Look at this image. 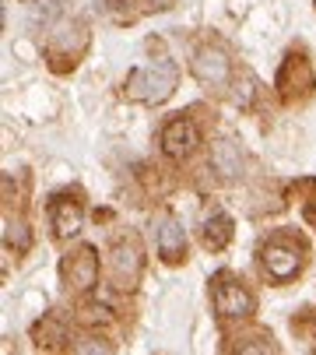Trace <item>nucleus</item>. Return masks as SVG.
<instances>
[{"label":"nucleus","mask_w":316,"mask_h":355,"mask_svg":"<svg viewBox=\"0 0 316 355\" xmlns=\"http://www.w3.org/2000/svg\"><path fill=\"white\" fill-rule=\"evenodd\" d=\"M81 222H85V205L78 193H57L49 200V225H53V236L57 239L78 236Z\"/></svg>","instance_id":"nucleus-11"},{"label":"nucleus","mask_w":316,"mask_h":355,"mask_svg":"<svg viewBox=\"0 0 316 355\" xmlns=\"http://www.w3.org/2000/svg\"><path fill=\"white\" fill-rule=\"evenodd\" d=\"M232 345H225V352H278L271 331H263V327H246L239 334L229 338Z\"/></svg>","instance_id":"nucleus-15"},{"label":"nucleus","mask_w":316,"mask_h":355,"mask_svg":"<svg viewBox=\"0 0 316 355\" xmlns=\"http://www.w3.org/2000/svg\"><path fill=\"white\" fill-rule=\"evenodd\" d=\"M176 4V0H137L141 15H158V11H169Z\"/></svg>","instance_id":"nucleus-20"},{"label":"nucleus","mask_w":316,"mask_h":355,"mask_svg":"<svg viewBox=\"0 0 316 355\" xmlns=\"http://www.w3.org/2000/svg\"><path fill=\"white\" fill-rule=\"evenodd\" d=\"M260 268L274 285H288L292 278L302 275L306 261H309V246L295 229H278L274 236H267L256 250Z\"/></svg>","instance_id":"nucleus-1"},{"label":"nucleus","mask_w":316,"mask_h":355,"mask_svg":"<svg viewBox=\"0 0 316 355\" xmlns=\"http://www.w3.org/2000/svg\"><path fill=\"white\" fill-rule=\"evenodd\" d=\"M88 39H91V32H88V25H85L81 18L53 25L49 35H46V49H42L49 71H53V74H71V71L78 67V60L85 57Z\"/></svg>","instance_id":"nucleus-3"},{"label":"nucleus","mask_w":316,"mask_h":355,"mask_svg":"<svg viewBox=\"0 0 316 355\" xmlns=\"http://www.w3.org/2000/svg\"><path fill=\"white\" fill-rule=\"evenodd\" d=\"M190 71L193 78L207 88V92H218V88H229L236 78H232V60L229 53L218 46V42H204L193 49V60H190Z\"/></svg>","instance_id":"nucleus-7"},{"label":"nucleus","mask_w":316,"mask_h":355,"mask_svg":"<svg viewBox=\"0 0 316 355\" xmlns=\"http://www.w3.org/2000/svg\"><path fill=\"white\" fill-rule=\"evenodd\" d=\"M95 8L109 18L113 25H134L141 18L137 0H95Z\"/></svg>","instance_id":"nucleus-16"},{"label":"nucleus","mask_w":316,"mask_h":355,"mask_svg":"<svg viewBox=\"0 0 316 355\" xmlns=\"http://www.w3.org/2000/svg\"><path fill=\"white\" fill-rule=\"evenodd\" d=\"M60 278H64L67 292H78V295L91 292L98 285V253H95V246H88V243L74 246L60 261Z\"/></svg>","instance_id":"nucleus-8"},{"label":"nucleus","mask_w":316,"mask_h":355,"mask_svg":"<svg viewBox=\"0 0 316 355\" xmlns=\"http://www.w3.org/2000/svg\"><path fill=\"white\" fill-rule=\"evenodd\" d=\"M144 176V183H148V190H155V193H169L173 190V176H166V169H144L141 173Z\"/></svg>","instance_id":"nucleus-19"},{"label":"nucleus","mask_w":316,"mask_h":355,"mask_svg":"<svg viewBox=\"0 0 316 355\" xmlns=\"http://www.w3.org/2000/svg\"><path fill=\"white\" fill-rule=\"evenodd\" d=\"M155 250L162 257V264H169V268L186 264V229L173 211L155 215Z\"/></svg>","instance_id":"nucleus-9"},{"label":"nucleus","mask_w":316,"mask_h":355,"mask_svg":"<svg viewBox=\"0 0 316 355\" xmlns=\"http://www.w3.org/2000/svg\"><path fill=\"white\" fill-rule=\"evenodd\" d=\"M32 338H35V348H46V352H57V348H71V338H67V327L60 317H46L32 327Z\"/></svg>","instance_id":"nucleus-14"},{"label":"nucleus","mask_w":316,"mask_h":355,"mask_svg":"<svg viewBox=\"0 0 316 355\" xmlns=\"http://www.w3.org/2000/svg\"><path fill=\"white\" fill-rule=\"evenodd\" d=\"M179 85V67L173 60H155V64H144V67H134L123 81V95L130 103H141V106H162L173 98Z\"/></svg>","instance_id":"nucleus-2"},{"label":"nucleus","mask_w":316,"mask_h":355,"mask_svg":"<svg viewBox=\"0 0 316 355\" xmlns=\"http://www.w3.org/2000/svg\"><path fill=\"white\" fill-rule=\"evenodd\" d=\"M274 88H278V98L285 106H302L306 98H313L316 74H313V64H309V57L302 53V49H292V53L281 60Z\"/></svg>","instance_id":"nucleus-6"},{"label":"nucleus","mask_w":316,"mask_h":355,"mask_svg":"<svg viewBox=\"0 0 316 355\" xmlns=\"http://www.w3.org/2000/svg\"><path fill=\"white\" fill-rule=\"evenodd\" d=\"M141 275H144V250H141V239L127 232L105 253V282L116 292H134Z\"/></svg>","instance_id":"nucleus-4"},{"label":"nucleus","mask_w":316,"mask_h":355,"mask_svg":"<svg viewBox=\"0 0 316 355\" xmlns=\"http://www.w3.org/2000/svg\"><path fill=\"white\" fill-rule=\"evenodd\" d=\"M256 95H260V85H256V78L243 71V88H239V81H236V106H239V110H253Z\"/></svg>","instance_id":"nucleus-18"},{"label":"nucleus","mask_w":316,"mask_h":355,"mask_svg":"<svg viewBox=\"0 0 316 355\" xmlns=\"http://www.w3.org/2000/svg\"><path fill=\"white\" fill-rule=\"evenodd\" d=\"M4 246L15 250V253H25L32 246V232H28V225L21 218L11 222V215H4Z\"/></svg>","instance_id":"nucleus-17"},{"label":"nucleus","mask_w":316,"mask_h":355,"mask_svg":"<svg viewBox=\"0 0 316 355\" xmlns=\"http://www.w3.org/2000/svg\"><path fill=\"white\" fill-rule=\"evenodd\" d=\"M200 144V127L193 123V116H173L166 127H162V151L166 159L173 162H183L190 159Z\"/></svg>","instance_id":"nucleus-10"},{"label":"nucleus","mask_w":316,"mask_h":355,"mask_svg":"<svg viewBox=\"0 0 316 355\" xmlns=\"http://www.w3.org/2000/svg\"><path fill=\"white\" fill-rule=\"evenodd\" d=\"M211 173H218V180H239L243 176V151L236 141H215L211 144Z\"/></svg>","instance_id":"nucleus-13"},{"label":"nucleus","mask_w":316,"mask_h":355,"mask_svg":"<svg viewBox=\"0 0 316 355\" xmlns=\"http://www.w3.org/2000/svg\"><path fill=\"white\" fill-rule=\"evenodd\" d=\"M232 232H236V222L229 218L225 208L211 205L200 218V246L211 250V253H222L229 243H232Z\"/></svg>","instance_id":"nucleus-12"},{"label":"nucleus","mask_w":316,"mask_h":355,"mask_svg":"<svg viewBox=\"0 0 316 355\" xmlns=\"http://www.w3.org/2000/svg\"><path fill=\"white\" fill-rule=\"evenodd\" d=\"M211 302L222 320H249L256 313V295L232 271H218L211 278Z\"/></svg>","instance_id":"nucleus-5"}]
</instances>
